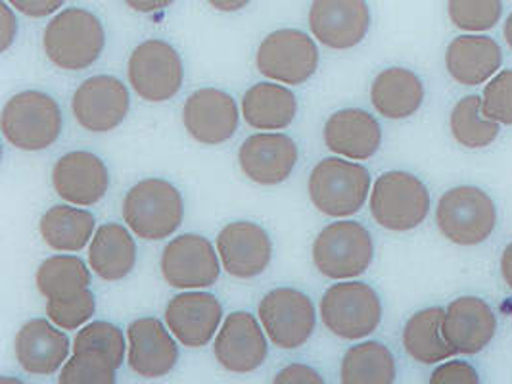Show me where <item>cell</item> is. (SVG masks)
<instances>
[{"label": "cell", "instance_id": "35", "mask_svg": "<svg viewBox=\"0 0 512 384\" xmlns=\"http://www.w3.org/2000/svg\"><path fill=\"white\" fill-rule=\"evenodd\" d=\"M127 346L129 344L125 342L123 331L110 321H93L81 327L73 340V352H81V350L100 352L110 358V361L116 365V369L123 365Z\"/></svg>", "mask_w": 512, "mask_h": 384}, {"label": "cell", "instance_id": "42", "mask_svg": "<svg viewBox=\"0 0 512 384\" xmlns=\"http://www.w3.org/2000/svg\"><path fill=\"white\" fill-rule=\"evenodd\" d=\"M0 14H2V41H0V50L6 52L8 48L12 47V43L16 41L18 35V20L16 14L12 12L8 2L0 4Z\"/></svg>", "mask_w": 512, "mask_h": 384}, {"label": "cell", "instance_id": "26", "mask_svg": "<svg viewBox=\"0 0 512 384\" xmlns=\"http://www.w3.org/2000/svg\"><path fill=\"white\" fill-rule=\"evenodd\" d=\"M371 102L386 120H407L419 112L424 102L422 79L407 68H388L376 75Z\"/></svg>", "mask_w": 512, "mask_h": 384}, {"label": "cell", "instance_id": "24", "mask_svg": "<svg viewBox=\"0 0 512 384\" xmlns=\"http://www.w3.org/2000/svg\"><path fill=\"white\" fill-rule=\"evenodd\" d=\"M323 137L332 154L365 162L380 150L382 127L367 110L344 108L326 120Z\"/></svg>", "mask_w": 512, "mask_h": 384}, {"label": "cell", "instance_id": "33", "mask_svg": "<svg viewBox=\"0 0 512 384\" xmlns=\"http://www.w3.org/2000/svg\"><path fill=\"white\" fill-rule=\"evenodd\" d=\"M449 127L455 141L470 150L486 148L499 137V123L484 114L482 98L478 95L465 96L455 104Z\"/></svg>", "mask_w": 512, "mask_h": 384}, {"label": "cell", "instance_id": "25", "mask_svg": "<svg viewBox=\"0 0 512 384\" xmlns=\"http://www.w3.org/2000/svg\"><path fill=\"white\" fill-rule=\"evenodd\" d=\"M501 64V47L495 39L486 35H461L449 43L445 52L447 72L465 87L486 83L501 68Z\"/></svg>", "mask_w": 512, "mask_h": 384}, {"label": "cell", "instance_id": "46", "mask_svg": "<svg viewBox=\"0 0 512 384\" xmlns=\"http://www.w3.org/2000/svg\"><path fill=\"white\" fill-rule=\"evenodd\" d=\"M503 33H505V41H507V45H509L512 50V14L507 18V22H505V29H503Z\"/></svg>", "mask_w": 512, "mask_h": 384}, {"label": "cell", "instance_id": "9", "mask_svg": "<svg viewBox=\"0 0 512 384\" xmlns=\"http://www.w3.org/2000/svg\"><path fill=\"white\" fill-rule=\"evenodd\" d=\"M319 48L300 29H277L257 48V72L282 85H303L319 68Z\"/></svg>", "mask_w": 512, "mask_h": 384}, {"label": "cell", "instance_id": "40", "mask_svg": "<svg viewBox=\"0 0 512 384\" xmlns=\"http://www.w3.org/2000/svg\"><path fill=\"white\" fill-rule=\"evenodd\" d=\"M275 384H325L321 373L303 363H292L280 369L273 379Z\"/></svg>", "mask_w": 512, "mask_h": 384}, {"label": "cell", "instance_id": "29", "mask_svg": "<svg viewBox=\"0 0 512 384\" xmlns=\"http://www.w3.org/2000/svg\"><path fill=\"white\" fill-rule=\"evenodd\" d=\"M96 217L75 204H60L47 210L41 221V237L56 252H81L93 240Z\"/></svg>", "mask_w": 512, "mask_h": 384}, {"label": "cell", "instance_id": "12", "mask_svg": "<svg viewBox=\"0 0 512 384\" xmlns=\"http://www.w3.org/2000/svg\"><path fill=\"white\" fill-rule=\"evenodd\" d=\"M221 258L210 240L187 233L175 237L163 248V279L169 287L200 290L217 283L221 275Z\"/></svg>", "mask_w": 512, "mask_h": 384}, {"label": "cell", "instance_id": "30", "mask_svg": "<svg viewBox=\"0 0 512 384\" xmlns=\"http://www.w3.org/2000/svg\"><path fill=\"white\" fill-rule=\"evenodd\" d=\"M443 308H426L415 313L403 329V346L419 363L434 365L455 356L443 336Z\"/></svg>", "mask_w": 512, "mask_h": 384}, {"label": "cell", "instance_id": "31", "mask_svg": "<svg viewBox=\"0 0 512 384\" xmlns=\"http://www.w3.org/2000/svg\"><path fill=\"white\" fill-rule=\"evenodd\" d=\"M396 377L394 354L376 340L351 346L340 365V381L344 384H392Z\"/></svg>", "mask_w": 512, "mask_h": 384}, {"label": "cell", "instance_id": "39", "mask_svg": "<svg viewBox=\"0 0 512 384\" xmlns=\"http://www.w3.org/2000/svg\"><path fill=\"white\" fill-rule=\"evenodd\" d=\"M432 384H478V371L466 361H445L430 377Z\"/></svg>", "mask_w": 512, "mask_h": 384}, {"label": "cell", "instance_id": "4", "mask_svg": "<svg viewBox=\"0 0 512 384\" xmlns=\"http://www.w3.org/2000/svg\"><path fill=\"white\" fill-rule=\"evenodd\" d=\"M0 127L14 148L39 152L60 139L64 118L52 96L43 91H22L4 104Z\"/></svg>", "mask_w": 512, "mask_h": 384}, {"label": "cell", "instance_id": "2", "mask_svg": "<svg viewBox=\"0 0 512 384\" xmlns=\"http://www.w3.org/2000/svg\"><path fill=\"white\" fill-rule=\"evenodd\" d=\"M121 214L139 239H169L183 225L185 200L173 183L148 177L125 194Z\"/></svg>", "mask_w": 512, "mask_h": 384}, {"label": "cell", "instance_id": "19", "mask_svg": "<svg viewBox=\"0 0 512 384\" xmlns=\"http://www.w3.org/2000/svg\"><path fill=\"white\" fill-rule=\"evenodd\" d=\"M298 144L284 133H256L238 148L242 173L263 187L284 183L298 166Z\"/></svg>", "mask_w": 512, "mask_h": 384}, {"label": "cell", "instance_id": "5", "mask_svg": "<svg viewBox=\"0 0 512 384\" xmlns=\"http://www.w3.org/2000/svg\"><path fill=\"white\" fill-rule=\"evenodd\" d=\"M374 260L369 229L357 221L342 219L326 225L313 242V264L332 281H348L363 275Z\"/></svg>", "mask_w": 512, "mask_h": 384}, {"label": "cell", "instance_id": "8", "mask_svg": "<svg viewBox=\"0 0 512 384\" xmlns=\"http://www.w3.org/2000/svg\"><path fill=\"white\" fill-rule=\"evenodd\" d=\"M436 221L443 237L459 246H476L491 237L497 225V208L488 192L465 185L445 192Z\"/></svg>", "mask_w": 512, "mask_h": 384}, {"label": "cell", "instance_id": "41", "mask_svg": "<svg viewBox=\"0 0 512 384\" xmlns=\"http://www.w3.org/2000/svg\"><path fill=\"white\" fill-rule=\"evenodd\" d=\"M12 8L29 18H47L58 12L66 0H6Z\"/></svg>", "mask_w": 512, "mask_h": 384}, {"label": "cell", "instance_id": "13", "mask_svg": "<svg viewBox=\"0 0 512 384\" xmlns=\"http://www.w3.org/2000/svg\"><path fill=\"white\" fill-rule=\"evenodd\" d=\"M129 108V89L114 75H93L85 79L71 98L73 118L91 133L114 131L127 118Z\"/></svg>", "mask_w": 512, "mask_h": 384}, {"label": "cell", "instance_id": "37", "mask_svg": "<svg viewBox=\"0 0 512 384\" xmlns=\"http://www.w3.org/2000/svg\"><path fill=\"white\" fill-rule=\"evenodd\" d=\"M96 312V298L91 288L66 300H47L48 319L64 331L81 329Z\"/></svg>", "mask_w": 512, "mask_h": 384}, {"label": "cell", "instance_id": "22", "mask_svg": "<svg viewBox=\"0 0 512 384\" xmlns=\"http://www.w3.org/2000/svg\"><path fill=\"white\" fill-rule=\"evenodd\" d=\"M14 352L25 373L48 377L68 361L70 338L50 319H31L18 331Z\"/></svg>", "mask_w": 512, "mask_h": 384}, {"label": "cell", "instance_id": "10", "mask_svg": "<svg viewBox=\"0 0 512 384\" xmlns=\"http://www.w3.org/2000/svg\"><path fill=\"white\" fill-rule=\"evenodd\" d=\"M127 75L142 100L165 102L181 91L185 66L173 45L162 39H148L131 52Z\"/></svg>", "mask_w": 512, "mask_h": 384}, {"label": "cell", "instance_id": "34", "mask_svg": "<svg viewBox=\"0 0 512 384\" xmlns=\"http://www.w3.org/2000/svg\"><path fill=\"white\" fill-rule=\"evenodd\" d=\"M116 371V365L108 356L94 350H81V352H73V358L64 363L58 383L114 384Z\"/></svg>", "mask_w": 512, "mask_h": 384}, {"label": "cell", "instance_id": "3", "mask_svg": "<svg viewBox=\"0 0 512 384\" xmlns=\"http://www.w3.org/2000/svg\"><path fill=\"white\" fill-rule=\"evenodd\" d=\"M371 183V173L365 166L342 156H332L313 168L307 192L321 214L340 219L357 214L365 206Z\"/></svg>", "mask_w": 512, "mask_h": 384}, {"label": "cell", "instance_id": "23", "mask_svg": "<svg viewBox=\"0 0 512 384\" xmlns=\"http://www.w3.org/2000/svg\"><path fill=\"white\" fill-rule=\"evenodd\" d=\"M497 331V317L488 302L476 296H461L443 315V336L455 354L482 352Z\"/></svg>", "mask_w": 512, "mask_h": 384}, {"label": "cell", "instance_id": "43", "mask_svg": "<svg viewBox=\"0 0 512 384\" xmlns=\"http://www.w3.org/2000/svg\"><path fill=\"white\" fill-rule=\"evenodd\" d=\"M131 10L139 14H154L169 8L175 0H123Z\"/></svg>", "mask_w": 512, "mask_h": 384}, {"label": "cell", "instance_id": "45", "mask_svg": "<svg viewBox=\"0 0 512 384\" xmlns=\"http://www.w3.org/2000/svg\"><path fill=\"white\" fill-rule=\"evenodd\" d=\"M501 275L509 288H512V242L505 248V252L501 256Z\"/></svg>", "mask_w": 512, "mask_h": 384}, {"label": "cell", "instance_id": "20", "mask_svg": "<svg viewBox=\"0 0 512 384\" xmlns=\"http://www.w3.org/2000/svg\"><path fill=\"white\" fill-rule=\"evenodd\" d=\"M52 185L62 200L89 208L98 204L110 189V171L93 152L73 150L54 164Z\"/></svg>", "mask_w": 512, "mask_h": 384}, {"label": "cell", "instance_id": "38", "mask_svg": "<svg viewBox=\"0 0 512 384\" xmlns=\"http://www.w3.org/2000/svg\"><path fill=\"white\" fill-rule=\"evenodd\" d=\"M482 110L489 120L512 125V70L491 77L482 96Z\"/></svg>", "mask_w": 512, "mask_h": 384}, {"label": "cell", "instance_id": "27", "mask_svg": "<svg viewBox=\"0 0 512 384\" xmlns=\"http://www.w3.org/2000/svg\"><path fill=\"white\" fill-rule=\"evenodd\" d=\"M298 114V98L277 81H263L242 96V118L259 131H280L292 125Z\"/></svg>", "mask_w": 512, "mask_h": 384}, {"label": "cell", "instance_id": "11", "mask_svg": "<svg viewBox=\"0 0 512 384\" xmlns=\"http://www.w3.org/2000/svg\"><path fill=\"white\" fill-rule=\"evenodd\" d=\"M259 321L280 350H298L311 338L317 313L311 298L298 288L269 290L259 302Z\"/></svg>", "mask_w": 512, "mask_h": 384}, {"label": "cell", "instance_id": "15", "mask_svg": "<svg viewBox=\"0 0 512 384\" xmlns=\"http://www.w3.org/2000/svg\"><path fill=\"white\" fill-rule=\"evenodd\" d=\"M256 315L233 312L227 315L213 342V356L231 373H252L259 369L269 354L265 329Z\"/></svg>", "mask_w": 512, "mask_h": 384}, {"label": "cell", "instance_id": "44", "mask_svg": "<svg viewBox=\"0 0 512 384\" xmlns=\"http://www.w3.org/2000/svg\"><path fill=\"white\" fill-rule=\"evenodd\" d=\"M211 8L219 12H238L250 4V0H208Z\"/></svg>", "mask_w": 512, "mask_h": 384}, {"label": "cell", "instance_id": "16", "mask_svg": "<svg viewBox=\"0 0 512 384\" xmlns=\"http://www.w3.org/2000/svg\"><path fill=\"white\" fill-rule=\"evenodd\" d=\"M223 321V306L211 292L187 290L173 296L165 308V325L187 348L208 346Z\"/></svg>", "mask_w": 512, "mask_h": 384}, {"label": "cell", "instance_id": "21", "mask_svg": "<svg viewBox=\"0 0 512 384\" xmlns=\"http://www.w3.org/2000/svg\"><path fill=\"white\" fill-rule=\"evenodd\" d=\"M160 319L140 317L127 327V361L144 379H160L179 361V346Z\"/></svg>", "mask_w": 512, "mask_h": 384}, {"label": "cell", "instance_id": "1", "mask_svg": "<svg viewBox=\"0 0 512 384\" xmlns=\"http://www.w3.org/2000/svg\"><path fill=\"white\" fill-rule=\"evenodd\" d=\"M106 47V31L98 16L85 8L58 12L43 33L48 60L64 72L91 68Z\"/></svg>", "mask_w": 512, "mask_h": 384}, {"label": "cell", "instance_id": "14", "mask_svg": "<svg viewBox=\"0 0 512 384\" xmlns=\"http://www.w3.org/2000/svg\"><path fill=\"white\" fill-rule=\"evenodd\" d=\"M367 0H313L309 29L313 37L332 50H350L363 43L371 29Z\"/></svg>", "mask_w": 512, "mask_h": 384}, {"label": "cell", "instance_id": "28", "mask_svg": "<svg viewBox=\"0 0 512 384\" xmlns=\"http://www.w3.org/2000/svg\"><path fill=\"white\" fill-rule=\"evenodd\" d=\"M89 265L104 281H121L137 265V242L127 227L106 223L96 229L89 246Z\"/></svg>", "mask_w": 512, "mask_h": 384}, {"label": "cell", "instance_id": "17", "mask_svg": "<svg viewBox=\"0 0 512 384\" xmlns=\"http://www.w3.org/2000/svg\"><path fill=\"white\" fill-rule=\"evenodd\" d=\"M223 269L236 279H254L271 264L273 242L269 233L252 221H233L217 235Z\"/></svg>", "mask_w": 512, "mask_h": 384}, {"label": "cell", "instance_id": "6", "mask_svg": "<svg viewBox=\"0 0 512 384\" xmlns=\"http://www.w3.org/2000/svg\"><path fill=\"white\" fill-rule=\"evenodd\" d=\"M430 214V192L407 171L382 173L371 191V216L388 231L405 233L417 229Z\"/></svg>", "mask_w": 512, "mask_h": 384}, {"label": "cell", "instance_id": "32", "mask_svg": "<svg viewBox=\"0 0 512 384\" xmlns=\"http://www.w3.org/2000/svg\"><path fill=\"white\" fill-rule=\"evenodd\" d=\"M35 283L47 300H66L91 285V269L79 256H50L39 265Z\"/></svg>", "mask_w": 512, "mask_h": 384}, {"label": "cell", "instance_id": "7", "mask_svg": "<svg viewBox=\"0 0 512 384\" xmlns=\"http://www.w3.org/2000/svg\"><path fill=\"white\" fill-rule=\"evenodd\" d=\"M319 310L326 329L344 340L367 338L382 321L378 292L367 283L350 279L328 288Z\"/></svg>", "mask_w": 512, "mask_h": 384}, {"label": "cell", "instance_id": "36", "mask_svg": "<svg viewBox=\"0 0 512 384\" xmlns=\"http://www.w3.org/2000/svg\"><path fill=\"white\" fill-rule=\"evenodd\" d=\"M447 14L457 29L489 31L501 20L503 0H447Z\"/></svg>", "mask_w": 512, "mask_h": 384}, {"label": "cell", "instance_id": "18", "mask_svg": "<svg viewBox=\"0 0 512 384\" xmlns=\"http://www.w3.org/2000/svg\"><path fill=\"white\" fill-rule=\"evenodd\" d=\"M238 106L229 93L204 87L188 96L183 123L188 135L200 144L217 146L231 141L238 129Z\"/></svg>", "mask_w": 512, "mask_h": 384}]
</instances>
